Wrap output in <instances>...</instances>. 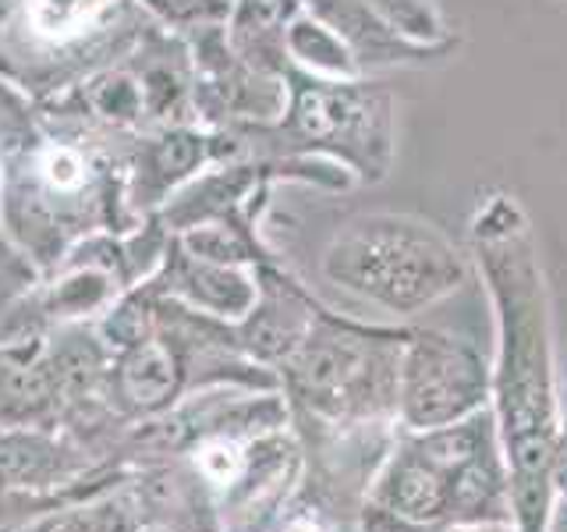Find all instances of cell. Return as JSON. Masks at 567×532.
Returning <instances> with one entry per match:
<instances>
[{
  "instance_id": "cell-9",
  "label": "cell",
  "mask_w": 567,
  "mask_h": 532,
  "mask_svg": "<svg viewBox=\"0 0 567 532\" xmlns=\"http://www.w3.org/2000/svg\"><path fill=\"white\" fill-rule=\"evenodd\" d=\"M177 298H185L192 313L220 319V324H238L256 301V274H245L241 266L209 263L199 256H185L182 266L171 274Z\"/></svg>"
},
{
  "instance_id": "cell-13",
  "label": "cell",
  "mask_w": 567,
  "mask_h": 532,
  "mask_svg": "<svg viewBox=\"0 0 567 532\" xmlns=\"http://www.w3.org/2000/svg\"><path fill=\"white\" fill-rule=\"evenodd\" d=\"M40 171L50 185L58 188H79L85 182V164L79 153L71 150H47L43 160H40Z\"/></svg>"
},
{
  "instance_id": "cell-11",
  "label": "cell",
  "mask_w": 567,
  "mask_h": 532,
  "mask_svg": "<svg viewBox=\"0 0 567 532\" xmlns=\"http://www.w3.org/2000/svg\"><path fill=\"white\" fill-rule=\"evenodd\" d=\"M284 47H288V61L298 71H309L319 79H354L362 75L359 61H354L351 47L337 35L327 22H319L312 11H298L288 32H284Z\"/></svg>"
},
{
  "instance_id": "cell-19",
  "label": "cell",
  "mask_w": 567,
  "mask_h": 532,
  "mask_svg": "<svg viewBox=\"0 0 567 532\" xmlns=\"http://www.w3.org/2000/svg\"><path fill=\"white\" fill-rule=\"evenodd\" d=\"M0 14H4V0H0Z\"/></svg>"
},
{
  "instance_id": "cell-15",
  "label": "cell",
  "mask_w": 567,
  "mask_h": 532,
  "mask_svg": "<svg viewBox=\"0 0 567 532\" xmlns=\"http://www.w3.org/2000/svg\"><path fill=\"white\" fill-rule=\"evenodd\" d=\"M557 398H560V416L567 419V341L557 348Z\"/></svg>"
},
{
  "instance_id": "cell-5",
  "label": "cell",
  "mask_w": 567,
  "mask_h": 532,
  "mask_svg": "<svg viewBox=\"0 0 567 532\" xmlns=\"http://www.w3.org/2000/svg\"><path fill=\"white\" fill-rule=\"evenodd\" d=\"M493 359L468 337L408 327L398 369V426L436 430L489 408Z\"/></svg>"
},
{
  "instance_id": "cell-20",
  "label": "cell",
  "mask_w": 567,
  "mask_h": 532,
  "mask_svg": "<svg viewBox=\"0 0 567 532\" xmlns=\"http://www.w3.org/2000/svg\"><path fill=\"white\" fill-rule=\"evenodd\" d=\"M430 4H433V0H430Z\"/></svg>"
},
{
  "instance_id": "cell-16",
  "label": "cell",
  "mask_w": 567,
  "mask_h": 532,
  "mask_svg": "<svg viewBox=\"0 0 567 532\" xmlns=\"http://www.w3.org/2000/svg\"><path fill=\"white\" fill-rule=\"evenodd\" d=\"M546 532H567V501L564 497H554V504H549Z\"/></svg>"
},
{
  "instance_id": "cell-18",
  "label": "cell",
  "mask_w": 567,
  "mask_h": 532,
  "mask_svg": "<svg viewBox=\"0 0 567 532\" xmlns=\"http://www.w3.org/2000/svg\"><path fill=\"white\" fill-rule=\"evenodd\" d=\"M138 532H171V529H159V525H138Z\"/></svg>"
},
{
  "instance_id": "cell-1",
  "label": "cell",
  "mask_w": 567,
  "mask_h": 532,
  "mask_svg": "<svg viewBox=\"0 0 567 532\" xmlns=\"http://www.w3.org/2000/svg\"><path fill=\"white\" fill-rule=\"evenodd\" d=\"M468 256L493 306V419L511 472L514 532H546L549 458L560 430L557 337L536 227L511 192H489L468 221Z\"/></svg>"
},
{
  "instance_id": "cell-7",
  "label": "cell",
  "mask_w": 567,
  "mask_h": 532,
  "mask_svg": "<svg viewBox=\"0 0 567 532\" xmlns=\"http://www.w3.org/2000/svg\"><path fill=\"white\" fill-rule=\"evenodd\" d=\"M256 284L259 291L252 309L238 324H230V330H235V341L248 359L280 372V366L306 341L319 301L270 259L256 266Z\"/></svg>"
},
{
  "instance_id": "cell-6",
  "label": "cell",
  "mask_w": 567,
  "mask_h": 532,
  "mask_svg": "<svg viewBox=\"0 0 567 532\" xmlns=\"http://www.w3.org/2000/svg\"><path fill=\"white\" fill-rule=\"evenodd\" d=\"M451 497H454V469L425 451L415 440V433L398 426L394 440H390L380 469L369 483L365 504L386 514H398V519L415 525L454 529Z\"/></svg>"
},
{
  "instance_id": "cell-8",
  "label": "cell",
  "mask_w": 567,
  "mask_h": 532,
  "mask_svg": "<svg viewBox=\"0 0 567 532\" xmlns=\"http://www.w3.org/2000/svg\"><path fill=\"white\" fill-rule=\"evenodd\" d=\"M128 493L142 525L171 532H220L213 490L185 454L135 466L128 475Z\"/></svg>"
},
{
  "instance_id": "cell-12",
  "label": "cell",
  "mask_w": 567,
  "mask_h": 532,
  "mask_svg": "<svg viewBox=\"0 0 567 532\" xmlns=\"http://www.w3.org/2000/svg\"><path fill=\"white\" fill-rule=\"evenodd\" d=\"M111 0H25V18L32 32L47 40H68L85 29Z\"/></svg>"
},
{
  "instance_id": "cell-4",
  "label": "cell",
  "mask_w": 567,
  "mask_h": 532,
  "mask_svg": "<svg viewBox=\"0 0 567 532\" xmlns=\"http://www.w3.org/2000/svg\"><path fill=\"white\" fill-rule=\"evenodd\" d=\"M284 117L274 129L277 150L288 156H327L354 182L377 185L394 167L398 100L372 75L319 79L309 71H284Z\"/></svg>"
},
{
  "instance_id": "cell-14",
  "label": "cell",
  "mask_w": 567,
  "mask_h": 532,
  "mask_svg": "<svg viewBox=\"0 0 567 532\" xmlns=\"http://www.w3.org/2000/svg\"><path fill=\"white\" fill-rule=\"evenodd\" d=\"M549 490L567 501V419H560V430L554 440V458H549Z\"/></svg>"
},
{
  "instance_id": "cell-10",
  "label": "cell",
  "mask_w": 567,
  "mask_h": 532,
  "mask_svg": "<svg viewBox=\"0 0 567 532\" xmlns=\"http://www.w3.org/2000/svg\"><path fill=\"white\" fill-rule=\"evenodd\" d=\"M142 519L128 493V483L100 490L50 508L40 519H32L18 532H138Z\"/></svg>"
},
{
  "instance_id": "cell-3",
  "label": "cell",
  "mask_w": 567,
  "mask_h": 532,
  "mask_svg": "<svg viewBox=\"0 0 567 532\" xmlns=\"http://www.w3.org/2000/svg\"><path fill=\"white\" fill-rule=\"evenodd\" d=\"M408 324H365L327 306L280 366L291 412L323 422H398V369Z\"/></svg>"
},
{
  "instance_id": "cell-17",
  "label": "cell",
  "mask_w": 567,
  "mask_h": 532,
  "mask_svg": "<svg viewBox=\"0 0 567 532\" xmlns=\"http://www.w3.org/2000/svg\"><path fill=\"white\" fill-rule=\"evenodd\" d=\"M461 532H514V525H472V529H461Z\"/></svg>"
},
{
  "instance_id": "cell-2",
  "label": "cell",
  "mask_w": 567,
  "mask_h": 532,
  "mask_svg": "<svg viewBox=\"0 0 567 532\" xmlns=\"http://www.w3.org/2000/svg\"><path fill=\"white\" fill-rule=\"evenodd\" d=\"M323 277L362 301L412 319L468 288L475 266L440 224L401 209L351 217L319 259Z\"/></svg>"
}]
</instances>
